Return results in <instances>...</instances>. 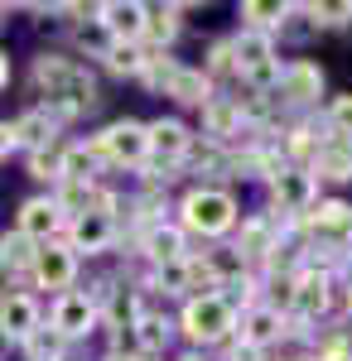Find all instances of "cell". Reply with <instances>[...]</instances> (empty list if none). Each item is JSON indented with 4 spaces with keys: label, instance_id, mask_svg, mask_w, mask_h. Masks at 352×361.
Instances as JSON below:
<instances>
[{
    "label": "cell",
    "instance_id": "52a82bcc",
    "mask_svg": "<svg viewBox=\"0 0 352 361\" xmlns=\"http://www.w3.org/2000/svg\"><path fill=\"white\" fill-rule=\"evenodd\" d=\"M29 284L34 289H49V294H68L73 284H78V255L68 250V241L58 236V241H44V246L34 250V265H29Z\"/></svg>",
    "mask_w": 352,
    "mask_h": 361
},
{
    "label": "cell",
    "instance_id": "74e56055",
    "mask_svg": "<svg viewBox=\"0 0 352 361\" xmlns=\"http://www.w3.org/2000/svg\"><path fill=\"white\" fill-rule=\"evenodd\" d=\"M5 87H10V54L0 49V92H5Z\"/></svg>",
    "mask_w": 352,
    "mask_h": 361
},
{
    "label": "cell",
    "instance_id": "484cf974",
    "mask_svg": "<svg viewBox=\"0 0 352 361\" xmlns=\"http://www.w3.org/2000/svg\"><path fill=\"white\" fill-rule=\"evenodd\" d=\"M34 241L20 236V231H5L0 236V270H10V275H25L29 279V265H34Z\"/></svg>",
    "mask_w": 352,
    "mask_h": 361
},
{
    "label": "cell",
    "instance_id": "5bb4252c",
    "mask_svg": "<svg viewBox=\"0 0 352 361\" xmlns=\"http://www.w3.org/2000/svg\"><path fill=\"white\" fill-rule=\"evenodd\" d=\"M328 304H333V275L328 270H299L295 275V299H290V313L295 318H304V323H319L328 313Z\"/></svg>",
    "mask_w": 352,
    "mask_h": 361
},
{
    "label": "cell",
    "instance_id": "9a60e30c",
    "mask_svg": "<svg viewBox=\"0 0 352 361\" xmlns=\"http://www.w3.org/2000/svg\"><path fill=\"white\" fill-rule=\"evenodd\" d=\"M237 255H242L246 265L251 260H275V250H280V226H275L271 212H251L237 222Z\"/></svg>",
    "mask_w": 352,
    "mask_h": 361
},
{
    "label": "cell",
    "instance_id": "ac0fdd59",
    "mask_svg": "<svg viewBox=\"0 0 352 361\" xmlns=\"http://www.w3.org/2000/svg\"><path fill=\"white\" fill-rule=\"evenodd\" d=\"M92 15H97V25L107 29L116 44H140V29H145V5L140 0H107Z\"/></svg>",
    "mask_w": 352,
    "mask_h": 361
},
{
    "label": "cell",
    "instance_id": "e0dca14e",
    "mask_svg": "<svg viewBox=\"0 0 352 361\" xmlns=\"http://www.w3.org/2000/svg\"><path fill=\"white\" fill-rule=\"evenodd\" d=\"M304 222L314 231V241H324V246H352V207L348 202H338V197L314 202V212Z\"/></svg>",
    "mask_w": 352,
    "mask_h": 361
},
{
    "label": "cell",
    "instance_id": "83f0119b",
    "mask_svg": "<svg viewBox=\"0 0 352 361\" xmlns=\"http://www.w3.org/2000/svg\"><path fill=\"white\" fill-rule=\"evenodd\" d=\"M145 58H150V54H145L140 44H111L102 63H107V68L116 73V78H140V68H145Z\"/></svg>",
    "mask_w": 352,
    "mask_h": 361
},
{
    "label": "cell",
    "instance_id": "5b68a950",
    "mask_svg": "<svg viewBox=\"0 0 352 361\" xmlns=\"http://www.w3.org/2000/svg\"><path fill=\"white\" fill-rule=\"evenodd\" d=\"M92 149L111 169H145V121H111L102 135H92Z\"/></svg>",
    "mask_w": 352,
    "mask_h": 361
},
{
    "label": "cell",
    "instance_id": "8992f818",
    "mask_svg": "<svg viewBox=\"0 0 352 361\" xmlns=\"http://www.w3.org/2000/svg\"><path fill=\"white\" fill-rule=\"evenodd\" d=\"M271 202L285 212V222H304L314 212V202H319V178L304 164H285L271 178Z\"/></svg>",
    "mask_w": 352,
    "mask_h": 361
},
{
    "label": "cell",
    "instance_id": "d6a6232c",
    "mask_svg": "<svg viewBox=\"0 0 352 361\" xmlns=\"http://www.w3.org/2000/svg\"><path fill=\"white\" fill-rule=\"evenodd\" d=\"M78 44H82V49H87V54H92V58H107V49H111V44H116V39H111L107 29L97 25V15H92L87 25H78Z\"/></svg>",
    "mask_w": 352,
    "mask_h": 361
},
{
    "label": "cell",
    "instance_id": "8d00e7d4",
    "mask_svg": "<svg viewBox=\"0 0 352 361\" xmlns=\"http://www.w3.org/2000/svg\"><path fill=\"white\" fill-rule=\"evenodd\" d=\"M10 149H15V130H10V121H0V164L10 159Z\"/></svg>",
    "mask_w": 352,
    "mask_h": 361
},
{
    "label": "cell",
    "instance_id": "9c48e42d",
    "mask_svg": "<svg viewBox=\"0 0 352 361\" xmlns=\"http://www.w3.org/2000/svg\"><path fill=\"white\" fill-rule=\"evenodd\" d=\"M39 328H44V304H39L29 289L0 294V337H5V342H20V347H25Z\"/></svg>",
    "mask_w": 352,
    "mask_h": 361
},
{
    "label": "cell",
    "instance_id": "8fae6325",
    "mask_svg": "<svg viewBox=\"0 0 352 361\" xmlns=\"http://www.w3.org/2000/svg\"><path fill=\"white\" fill-rule=\"evenodd\" d=\"M116 231H121L116 217H107V212H82V217L68 222L63 241H68V250L82 260V255H102V250H111L116 246Z\"/></svg>",
    "mask_w": 352,
    "mask_h": 361
},
{
    "label": "cell",
    "instance_id": "ab89813d",
    "mask_svg": "<svg viewBox=\"0 0 352 361\" xmlns=\"http://www.w3.org/2000/svg\"><path fill=\"white\" fill-rule=\"evenodd\" d=\"M179 361H208V357H198V352H184V357H179Z\"/></svg>",
    "mask_w": 352,
    "mask_h": 361
},
{
    "label": "cell",
    "instance_id": "44dd1931",
    "mask_svg": "<svg viewBox=\"0 0 352 361\" xmlns=\"http://www.w3.org/2000/svg\"><path fill=\"white\" fill-rule=\"evenodd\" d=\"M140 255L160 270V265H169V260H184L189 255V246H184V231L174 222H150V226H140Z\"/></svg>",
    "mask_w": 352,
    "mask_h": 361
},
{
    "label": "cell",
    "instance_id": "4316f807",
    "mask_svg": "<svg viewBox=\"0 0 352 361\" xmlns=\"http://www.w3.org/2000/svg\"><path fill=\"white\" fill-rule=\"evenodd\" d=\"M131 333H136L140 357H155V352H164V347H169V323H164L160 313H140L136 323H131Z\"/></svg>",
    "mask_w": 352,
    "mask_h": 361
},
{
    "label": "cell",
    "instance_id": "277c9868",
    "mask_svg": "<svg viewBox=\"0 0 352 361\" xmlns=\"http://www.w3.org/2000/svg\"><path fill=\"white\" fill-rule=\"evenodd\" d=\"M189 154H193V130L179 116H160V121L145 126V169H150V178H160V183L174 178L169 169H179Z\"/></svg>",
    "mask_w": 352,
    "mask_h": 361
},
{
    "label": "cell",
    "instance_id": "e575fe53",
    "mask_svg": "<svg viewBox=\"0 0 352 361\" xmlns=\"http://www.w3.org/2000/svg\"><path fill=\"white\" fill-rule=\"evenodd\" d=\"M324 121H328L333 135H348L352 140V97H333L328 111H324Z\"/></svg>",
    "mask_w": 352,
    "mask_h": 361
},
{
    "label": "cell",
    "instance_id": "cb8c5ba5",
    "mask_svg": "<svg viewBox=\"0 0 352 361\" xmlns=\"http://www.w3.org/2000/svg\"><path fill=\"white\" fill-rule=\"evenodd\" d=\"M164 97H174L179 106H198V111H203V106L213 102L217 92H213V82L203 78V68H184V63H179V73L169 78V87H164Z\"/></svg>",
    "mask_w": 352,
    "mask_h": 361
},
{
    "label": "cell",
    "instance_id": "ffe728a7",
    "mask_svg": "<svg viewBox=\"0 0 352 361\" xmlns=\"http://www.w3.org/2000/svg\"><path fill=\"white\" fill-rule=\"evenodd\" d=\"M304 169L314 178H328V183H348L352 178V140L348 135H324L319 149H314V159Z\"/></svg>",
    "mask_w": 352,
    "mask_h": 361
},
{
    "label": "cell",
    "instance_id": "d590c367",
    "mask_svg": "<svg viewBox=\"0 0 352 361\" xmlns=\"http://www.w3.org/2000/svg\"><path fill=\"white\" fill-rule=\"evenodd\" d=\"M222 352H227V361H266V352H256V347H246V342H222Z\"/></svg>",
    "mask_w": 352,
    "mask_h": 361
},
{
    "label": "cell",
    "instance_id": "f35d334b",
    "mask_svg": "<svg viewBox=\"0 0 352 361\" xmlns=\"http://www.w3.org/2000/svg\"><path fill=\"white\" fill-rule=\"evenodd\" d=\"M102 361H140V352H107Z\"/></svg>",
    "mask_w": 352,
    "mask_h": 361
},
{
    "label": "cell",
    "instance_id": "7c38bea8",
    "mask_svg": "<svg viewBox=\"0 0 352 361\" xmlns=\"http://www.w3.org/2000/svg\"><path fill=\"white\" fill-rule=\"evenodd\" d=\"M285 333H290V318H285L280 308H271V304H246L242 313H237V342L256 347V352L275 347Z\"/></svg>",
    "mask_w": 352,
    "mask_h": 361
},
{
    "label": "cell",
    "instance_id": "f546056e",
    "mask_svg": "<svg viewBox=\"0 0 352 361\" xmlns=\"http://www.w3.org/2000/svg\"><path fill=\"white\" fill-rule=\"evenodd\" d=\"M25 352L29 361H63V352H68V342L54 333V328H39V333L25 342Z\"/></svg>",
    "mask_w": 352,
    "mask_h": 361
},
{
    "label": "cell",
    "instance_id": "d4e9b609",
    "mask_svg": "<svg viewBox=\"0 0 352 361\" xmlns=\"http://www.w3.org/2000/svg\"><path fill=\"white\" fill-rule=\"evenodd\" d=\"M242 29H256V34H271L275 39V29H285V20H290V5L285 0H246L242 5Z\"/></svg>",
    "mask_w": 352,
    "mask_h": 361
},
{
    "label": "cell",
    "instance_id": "6da1fadb",
    "mask_svg": "<svg viewBox=\"0 0 352 361\" xmlns=\"http://www.w3.org/2000/svg\"><path fill=\"white\" fill-rule=\"evenodd\" d=\"M34 87L44 97L39 106L58 111L63 121H73V116L97 106V78H92V68L78 63V58H68V54H39L34 58Z\"/></svg>",
    "mask_w": 352,
    "mask_h": 361
},
{
    "label": "cell",
    "instance_id": "4fadbf2b",
    "mask_svg": "<svg viewBox=\"0 0 352 361\" xmlns=\"http://www.w3.org/2000/svg\"><path fill=\"white\" fill-rule=\"evenodd\" d=\"M280 102L285 106H314L319 97H324V68L319 63H309V58H295V63H285L280 68Z\"/></svg>",
    "mask_w": 352,
    "mask_h": 361
},
{
    "label": "cell",
    "instance_id": "ba28073f",
    "mask_svg": "<svg viewBox=\"0 0 352 361\" xmlns=\"http://www.w3.org/2000/svg\"><path fill=\"white\" fill-rule=\"evenodd\" d=\"M97 323H102V313H97V304H92L87 289H68V294H58L54 308H49V328H54L63 342H78V337L97 333Z\"/></svg>",
    "mask_w": 352,
    "mask_h": 361
},
{
    "label": "cell",
    "instance_id": "d6986e66",
    "mask_svg": "<svg viewBox=\"0 0 352 361\" xmlns=\"http://www.w3.org/2000/svg\"><path fill=\"white\" fill-rule=\"evenodd\" d=\"M246 116H242V102L237 97H213L208 106H203V135H208V145H217V149H227L232 140L242 135Z\"/></svg>",
    "mask_w": 352,
    "mask_h": 361
},
{
    "label": "cell",
    "instance_id": "7402d4cb",
    "mask_svg": "<svg viewBox=\"0 0 352 361\" xmlns=\"http://www.w3.org/2000/svg\"><path fill=\"white\" fill-rule=\"evenodd\" d=\"M184 29V5H145V29H140V49L150 44L155 54H169L174 39Z\"/></svg>",
    "mask_w": 352,
    "mask_h": 361
},
{
    "label": "cell",
    "instance_id": "3957f363",
    "mask_svg": "<svg viewBox=\"0 0 352 361\" xmlns=\"http://www.w3.org/2000/svg\"><path fill=\"white\" fill-rule=\"evenodd\" d=\"M179 333L189 337L193 347H222L237 337V304L227 294H193L179 308Z\"/></svg>",
    "mask_w": 352,
    "mask_h": 361
},
{
    "label": "cell",
    "instance_id": "836d02e7",
    "mask_svg": "<svg viewBox=\"0 0 352 361\" xmlns=\"http://www.w3.org/2000/svg\"><path fill=\"white\" fill-rule=\"evenodd\" d=\"M314 361H352V333H328L314 347Z\"/></svg>",
    "mask_w": 352,
    "mask_h": 361
},
{
    "label": "cell",
    "instance_id": "7a4b0ae2",
    "mask_svg": "<svg viewBox=\"0 0 352 361\" xmlns=\"http://www.w3.org/2000/svg\"><path fill=\"white\" fill-rule=\"evenodd\" d=\"M237 222H242L237 197L227 193V188H213V183L189 188L184 202H179V231H193V236H203V241H217V236L237 231Z\"/></svg>",
    "mask_w": 352,
    "mask_h": 361
},
{
    "label": "cell",
    "instance_id": "30bf717a",
    "mask_svg": "<svg viewBox=\"0 0 352 361\" xmlns=\"http://www.w3.org/2000/svg\"><path fill=\"white\" fill-rule=\"evenodd\" d=\"M15 231L29 236L34 246H44V241H58L63 231H68V217H63V207L49 197H25L20 202V217H15Z\"/></svg>",
    "mask_w": 352,
    "mask_h": 361
},
{
    "label": "cell",
    "instance_id": "4dcf8cb0",
    "mask_svg": "<svg viewBox=\"0 0 352 361\" xmlns=\"http://www.w3.org/2000/svg\"><path fill=\"white\" fill-rule=\"evenodd\" d=\"M222 73H237V63H232V39H213L208 44V63H203V78L213 82Z\"/></svg>",
    "mask_w": 352,
    "mask_h": 361
},
{
    "label": "cell",
    "instance_id": "603a6c76",
    "mask_svg": "<svg viewBox=\"0 0 352 361\" xmlns=\"http://www.w3.org/2000/svg\"><path fill=\"white\" fill-rule=\"evenodd\" d=\"M97 149H92V140H73V145H63V154H58V183H97Z\"/></svg>",
    "mask_w": 352,
    "mask_h": 361
},
{
    "label": "cell",
    "instance_id": "60d3db41",
    "mask_svg": "<svg viewBox=\"0 0 352 361\" xmlns=\"http://www.w3.org/2000/svg\"><path fill=\"white\" fill-rule=\"evenodd\" d=\"M5 15H10V5H0V25H5Z\"/></svg>",
    "mask_w": 352,
    "mask_h": 361
},
{
    "label": "cell",
    "instance_id": "2e32d148",
    "mask_svg": "<svg viewBox=\"0 0 352 361\" xmlns=\"http://www.w3.org/2000/svg\"><path fill=\"white\" fill-rule=\"evenodd\" d=\"M10 130H15V149L34 154V149H44V145H58L63 116L49 111V106H29V111H20L15 121H10Z\"/></svg>",
    "mask_w": 352,
    "mask_h": 361
},
{
    "label": "cell",
    "instance_id": "1f68e13d",
    "mask_svg": "<svg viewBox=\"0 0 352 361\" xmlns=\"http://www.w3.org/2000/svg\"><path fill=\"white\" fill-rule=\"evenodd\" d=\"M58 154H63V145H44V149H34V154H29V173L44 178V183H58Z\"/></svg>",
    "mask_w": 352,
    "mask_h": 361
},
{
    "label": "cell",
    "instance_id": "f1b7e54d",
    "mask_svg": "<svg viewBox=\"0 0 352 361\" xmlns=\"http://www.w3.org/2000/svg\"><path fill=\"white\" fill-rule=\"evenodd\" d=\"M314 29H343L352 25V0H333V5H304Z\"/></svg>",
    "mask_w": 352,
    "mask_h": 361
}]
</instances>
